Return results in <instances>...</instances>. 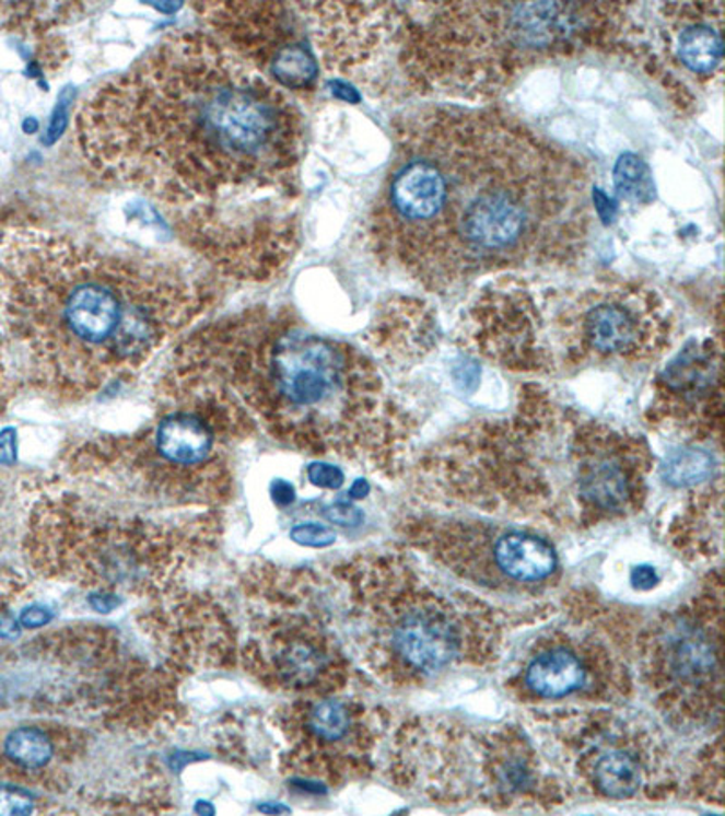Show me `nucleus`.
I'll return each instance as SVG.
<instances>
[{
    "mask_svg": "<svg viewBox=\"0 0 725 816\" xmlns=\"http://www.w3.org/2000/svg\"><path fill=\"white\" fill-rule=\"evenodd\" d=\"M73 135L95 175L151 198L222 275L269 281L296 253L302 113L214 35L165 37L85 98Z\"/></svg>",
    "mask_w": 725,
    "mask_h": 816,
    "instance_id": "1",
    "label": "nucleus"
},
{
    "mask_svg": "<svg viewBox=\"0 0 725 816\" xmlns=\"http://www.w3.org/2000/svg\"><path fill=\"white\" fill-rule=\"evenodd\" d=\"M589 173L525 124L484 109L412 113L369 217L385 264L430 291L493 272L562 267L586 249Z\"/></svg>",
    "mask_w": 725,
    "mask_h": 816,
    "instance_id": "2",
    "label": "nucleus"
},
{
    "mask_svg": "<svg viewBox=\"0 0 725 816\" xmlns=\"http://www.w3.org/2000/svg\"><path fill=\"white\" fill-rule=\"evenodd\" d=\"M180 267L40 228L0 231V336L33 387L84 399L137 374L206 311Z\"/></svg>",
    "mask_w": 725,
    "mask_h": 816,
    "instance_id": "3",
    "label": "nucleus"
},
{
    "mask_svg": "<svg viewBox=\"0 0 725 816\" xmlns=\"http://www.w3.org/2000/svg\"><path fill=\"white\" fill-rule=\"evenodd\" d=\"M217 383L283 440L394 465L408 434L376 363L285 311L253 308L198 330L171 358Z\"/></svg>",
    "mask_w": 725,
    "mask_h": 816,
    "instance_id": "4",
    "label": "nucleus"
},
{
    "mask_svg": "<svg viewBox=\"0 0 725 816\" xmlns=\"http://www.w3.org/2000/svg\"><path fill=\"white\" fill-rule=\"evenodd\" d=\"M647 445L526 388L514 416L477 424L437 454L435 485L492 512L595 526L635 514Z\"/></svg>",
    "mask_w": 725,
    "mask_h": 816,
    "instance_id": "5",
    "label": "nucleus"
},
{
    "mask_svg": "<svg viewBox=\"0 0 725 816\" xmlns=\"http://www.w3.org/2000/svg\"><path fill=\"white\" fill-rule=\"evenodd\" d=\"M401 26L399 60L419 85L495 95L528 66L619 44L630 5L594 2H459L421 5Z\"/></svg>",
    "mask_w": 725,
    "mask_h": 816,
    "instance_id": "6",
    "label": "nucleus"
},
{
    "mask_svg": "<svg viewBox=\"0 0 725 816\" xmlns=\"http://www.w3.org/2000/svg\"><path fill=\"white\" fill-rule=\"evenodd\" d=\"M354 594L371 619L388 672L421 683L492 641L488 608L443 588L396 557L355 564Z\"/></svg>",
    "mask_w": 725,
    "mask_h": 816,
    "instance_id": "7",
    "label": "nucleus"
},
{
    "mask_svg": "<svg viewBox=\"0 0 725 816\" xmlns=\"http://www.w3.org/2000/svg\"><path fill=\"white\" fill-rule=\"evenodd\" d=\"M212 35L258 69L265 79L289 91H311L318 62L305 38L294 4L223 2L192 5Z\"/></svg>",
    "mask_w": 725,
    "mask_h": 816,
    "instance_id": "8",
    "label": "nucleus"
},
{
    "mask_svg": "<svg viewBox=\"0 0 725 816\" xmlns=\"http://www.w3.org/2000/svg\"><path fill=\"white\" fill-rule=\"evenodd\" d=\"M722 586L693 608L667 617L653 639V679L664 697L686 708L699 702L710 708L721 699L722 683Z\"/></svg>",
    "mask_w": 725,
    "mask_h": 816,
    "instance_id": "9",
    "label": "nucleus"
},
{
    "mask_svg": "<svg viewBox=\"0 0 725 816\" xmlns=\"http://www.w3.org/2000/svg\"><path fill=\"white\" fill-rule=\"evenodd\" d=\"M722 407V338L691 341L657 377L652 412L658 421H669L683 430L721 435Z\"/></svg>",
    "mask_w": 725,
    "mask_h": 816,
    "instance_id": "10",
    "label": "nucleus"
},
{
    "mask_svg": "<svg viewBox=\"0 0 725 816\" xmlns=\"http://www.w3.org/2000/svg\"><path fill=\"white\" fill-rule=\"evenodd\" d=\"M325 68L354 77L397 43L401 8L394 4H294Z\"/></svg>",
    "mask_w": 725,
    "mask_h": 816,
    "instance_id": "11",
    "label": "nucleus"
},
{
    "mask_svg": "<svg viewBox=\"0 0 725 816\" xmlns=\"http://www.w3.org/2000/svg\"><path fill=\"white\" fill-rule=\"evenodd\" d=\"M664 19L662 35L667 57L677 60L688 73L699 79L721 77L724 65V4L658 5Z\"/></svg>",
    "mask_w": 725,
    "mask_h": 816,
    "instance_id": "12",
    "label": "nucleus"
},
{
    "mask_svg": "<svg viewBox=\"0 0 725 816\" xmlns=\"http://www.w3.org/2000/svg\"><path fill=\"white\" fill-rule=\"evenodd\" d=\"M589 668L584 655L573 648L557 644L529 658L525 669L526 691L537 699L559 700L586 688Z\"/></svg>",
    "mask_w": 725,
    "mask_h": 816,
    "instance_id": "13",
    "label": "nucleus"
},
{
    "mask_svg": "<svg viewBox=\"0 0 725 816\" xmlns=\"http://www.w3.org/2000/svg\"><path fill=\"white\" fill-rule=\"evenodd\" d=\"M588 777L592 785L604 796L624 801L641 791L646 769L636 749L620 744H609L589 758Z\"/></svg>",
    "mask_w": 725,
    "mask_h": 816,
    "instance_id": "14",
    "label": "nucleus"
},
{
    "mask_svg": "<svg viewBox=\"0 0 725 816\" xmlns=\"http://www.w3.org/2000/svg\"><path fill=\"white\" fill-rule=\"evenodd\" d=\"M54 741L35 726H21L0 738V777L27 780L48 768L54 760Z\"/></svg>",
    "mask_w": 725,
    "mask_h": 816,
    "instance_id": "15",
    "label": "nucleus"
},
{
    "mask_svg": "<svg viewBox=\"0 0 725 816\" xmlns=\"http://www.w3.org/2000/svg\"><path fill=\"white\" fill-rule=\"evenodd\" d=\"M691 512L683 515L686 528H675L673 541L680 550L691 551L697 556L713 557L721 553L722 543V487L710 488L700 493L699 501Z\"/></svg>",
    "mask_w": 725,
    "mask_h": 816,
    "instance_id": "16",
    "label": "nucleus"
},
{
    "mask_svg": "<svg viewBox=\"0 0 725 816\" xmlns=\"http://www.w3.org/2000/svg\"><path fill=\"white\" fill-rule=\"evenodd\" d=\"M84 4H46V2H4L0 4V30L24 38L40 40L57 27L84 15Z\"/></svg>",
    "mask_w": 725,
    "mask_h": 816,
    "instance_id": "17",
    "label": "nucleus"
},
{
    "mask_svg": "<svg viewBox=\"0 0 725 816\" xmlns=\"http://www.w3.org/2000/svg\"><path fill=\"white\" fill-rule=\"evenodd\" d=\"M305 727L314 743L341 746L355 732L354 713L343 700L324 699L308 710Z\"/></svg>",
    "mask_w": 725,
    "mask_h": 816,
    "instance_id": "18",
    "label": "nucleus"
},
{
    "mask_svg": "<svg viewBox=\"0 0 725 816\" xmlns=\"http://www.w3.org/2000/svg\"><path fill=\"white\" fill-rule=\"evenodd\" d=\"M715 473V459L711 454L697 448L678 451L667 459L664 477L677 487H697L708 481Z\"/></svg>",
    "mask_w": 725,
    "mask_h": 816,
    "instance_id": "19",
    "label": "nucleus"
},
{
    "mask_svg": "<svg viewBox=\"0 0 725 816\" xmlns=\"http://www.w3.org/2000/svg\"><path fill=\"white\" fill-rule=\"evenodd\" d=\"M615 180H617L620 195L628 200L639 202L652 191V180H650L646 164L633 154H625L620 159L615 171Z\"/></svg>",
    "mask_w": 725,
    "mask_h": 816,
    "instance_id": "20",
    "label": "nucleus"
},
{
    "mask_svg": "<svg viewBox=\"0 0 725 816\" xmlns=\"http://www.w3.org/2000/svg\"><path fill=\"white\" fill-rule=\"evenodd\" d=\"M35 796L19 785H0V815H30L35 812Z\"/></svg>",
    "mask_w": 725,
    "mask_h": 816,
    "instance_id": "21",
    "label": "nucleus"
},
{
    "mask_svg": "<svg viewBox=\"0 0 725 816\" xmlns=\"http://www.w3.org/2000/svg\"><path fill=\"white\" fill-rule=\"evenodd\" d=\"M291 537L300 545L313 546V548H324L336 541V534L330 531L329 526L314 525V523L292 528Z\"/></svg>",
    "mask_w": 725,
    "mask_h": 816,
    "instance_id": "22",
    "label": "nucleus"
},
{
    "mask_svg": "<svg viewBox=\"0 0 725 816\" xmlns=\"http://www.w3.org/2000/svg\"><path fill=\"white\" fill-rule=\"evenodd\" d=\"M308 479H311L316 487L336 490V488L343 485L344 474L341 468L334 467V465H327V463H314V465L308 467Z\"/></svg>",
    "mask_w": 725,
    "mask_h": 816,
    "instance_id": "23",
    "label": "nucleus"
},
{
    "mask_svg": "<svg viewBox=\"0 0 725 816\" xmlns=\"http://www.w3.org/2000/svg\"><path fill=\"white\" fill-rule=\"evenodd\" d=\"M325 517L339 526H358L363 521V514L360 509H355L349 503H336L327 509Z\"/></svg>",
    "mask_w": 725,
    "mask_h": 816,
    "instance_id": "24",
    "label": "nucleus"
},
{
    "mask_svg": "<svg viewBox=\"0 0 725 816\" xmlns=\"http://www.w3.org/2000/svg\"><path fill=\"white\" fill-rule=\"evenodd\" d=\"M11 393V369L10 355L5 349L4 340L0 336V410L8 404Z\"/></svg>",
    "mask_w": 725,
    "mask_h": 816,
    "instance_id": "25",
    "label": "nucleus"
},
{
    "mask_svg": "<svg viewBox=\"0 0 725 816\" xmlns=\"http://www.w3.org/2000/svg\"><path fill=\"white\" fill-rule=\"evenodd\" d=\"M631 583L636 590H652L658 583L657 570L652 567H636L631 572Z\"/></svg>",
    "mask_w": 725,
    "mask_h": 816,
    "instance_id": "26",
    "label": "nucleus"
},
{
    "mask_svg": "<svg viewBox=\"0 0 725 816\" xmlns=\"http://www.w3.org/2000/svg\"><path fill=\"white\" fill-rule=\"evenodd\" d=\"M49 620H51V614L46 608H43V606H32V608L22 611L21 615V625L26 626V628L46 626Z\"/></svg>",
    "mask_w": 725,
    "mask_h": 816,
    "instance_id": "27",
    "label": "nucleus"
},
{
    "mask_svg": "<svg viewBox=\"0 0 725 816\" xmlns=\"http://www.w3.org/2000/svg\"><path fill=\"white\" fill-rule=\"evenodd\" d=\"M270 496H272L276 503L281 504V506H289V504L294 501V498H296V492H294L291 482L276 479V481L272 482V487H270Z\"/></svg>",
    "mask_w": 725,
    "mask_h": 816,
    "instance_id": "28",
    "label": "nucleus"
},
{
    "mask_svg": "<svg viewBox=\"0 0 725 816\" xmlns=\"http://www.w3.org/2000/svg\"><path fill=\"white\" fill-rule=\"evenodd\" d=\"M15 434L11 430H5L0 434V463L10 465V463L15 462Z\"/></svg>",
    "mask_w": 725,
    "mask_h": 816,
    "instance_id": "29",
    "label": "nucleus"
},
{
    "mask_svg": "<svg viewBox=\"0 0 725 816\" xmlns=\"http://www.w3.org/2000/svg\"><path fill=\"white\" fill-rule=\"evenodd\" d=\"M90 603L96 611L109 614V611L117 610L118 606H120V597L101 592V594L91 595Z\"/></svg>",
    "mask_w": 725,
    "mask_h": 816,
    "instance_id": "30",
    "label": "nucleus"
},
{
    "mask_svg": "<svg viewBox=\"0 0 725 816\" xmlns=\"http://www.w3.org/2000/svg\"><path fill=\"white\" fill-rule=\"evenodd\" d=\"M369 490H371V488H369V482L360 479V481L354 482V487L350 488V496H352V498H365Z\"/></svg>",
    "mask_w": 725,
    "mask_h": 816,
    "instance_id": "31",
    "label": "nucleus"
},
{
    "mask_svg": "<svg viewBox=\"0 0 725 816\" xmlns=\"http://www.w3.org/2000/svg\"><path fill=\"white\" fill-rule=\"evenodd\" d=\"M197 813H201V815H212L214 813V807L211 806V804H207V802H198Z\"/></svg>",
    "mask_w": 725,
    "mask_h": 816,
    "instance_id": "32",
    "label": "nucleus"
},
{
    "mask_svg": "<svg viewBox=\"0 0 725 816\" xmlns=\"http://www.w3.org/2000/svg\"><path fill=\"white\" fill-rule=\"evenodd\" d=\"M260 812L264 813H285L289 812L285 806H261Z\"/></svg>",
    "mask_w": 725,
    "mask_h": 816,
    "instance_id": "33",
    "label": "nucleus"
}]
</instances>
